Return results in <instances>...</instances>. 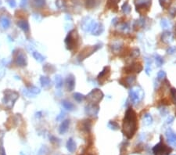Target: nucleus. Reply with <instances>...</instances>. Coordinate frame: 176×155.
Instances as JSON below:
<instances>
[{"label": "nucleus", "instance_id": "f257e3e1", "mask_svg": "<svg viewBox=\"0 0 176 155\" xmlns=\"http://www.w3.org/2000/svg\"><path fill=\"white\" fill-rule=\"evenodd\" d=\"M138 130V117L137 114L132 107L126 110L122 124V132L127 139L131 140L135 136Z\"/></svg>", "mask_w": 176, "mask_h": 155}, {"label": "nucleus", "instance_id": "f03ea898", "mask_svg": "<svg viewBox=\"0 0 176 155\" xmlns=\"http://www.w3.org/2000/svg\"><path fill=\"white\" fill-rule=\"evenodd\" d=\"M19 98V93L16 91L6 89L4 91V97L2 98V103L9 110L12 109L16 101Z\"/></svg>", "mask_w": 176, "mask_h": 155}, {"label": "nucleus", "instance_id": "7ed1b4c3", "mask_svg": "<svg viewBox=\"0 0 176 155\" xmlns=\"http://www.w3.org/2000/svg\"><path fill=\"white\" fill-rule=\"evenodd\" d=\"M79 39V35L78 34L77 30L73 29L69 33L67 34V35L65 38V45H66L67 49L70 51L74 50L78 46Z\"/></svg>", "mask_w": 176, "mask_h": 155}, {"label": "nucleus", "instance_id": "20e7f679", "mask_svg": "<svg viewBox=\"0 0 176 155\" xmlns=\"http://www.w3.org/2000/svg\"><path fill=\"white\" fill-rule=\"evenodd\" d=\"M129 97L133 103H139L144 97V92L140 86H135L129 90Z\"/></svg>", "mask_w": 176, "mask_h": 155}, {"label": "nucleus", "instance_id": "39448f33", "mask_svg": "<svg viewBox=\"0 0 176 155\" xmlns=\"http://www.w3.org/2000/svg\"><path fill=\"white\" fill-rule=\"evenodd\" d=\"M98 24L99 23L97 21L92 19L91 17H84L81 22V29L85 32H90V33H92L95 28V27L97 26Z\"/></svg>", "mask_w": 176, "mask_h": 155}, {"label": "nucleus", "instance_id": "423d86ee", "mask_svg": "<svg viewBox=\"0 0 176 155\" xmlns=\"http://www.w3.org/2000/svg\"><path fill=\"white\" fill-rule=\"evenodd\" d=\"M152 0H135L136 11L140 15H145L149 10Z\"/></svg>", "mask_w": 176, "mask_h": 155}, {"label": "nucleus", "instance_id": "0eeeda50", "mask_svg": "<svg viewBox=\"0 0 176 155\" xmlns=\"http://www.w3.org/2000/svg\"><path fill=\"white\" fill-rule=\"evenodd\" d=\"M104 97V92L99 89H94L86 96V99L89 103H99Z\"/></svg>", "mask_w": 176, "mask_h": 155}, {"label": "nucleus", "instance_id": "6e6552de", "mask_svg": "<svg viewBox=\"0 0 176 155\" xmlns=\"http://www.w3.org/2000/svg\"><path fill=\"white\" fill-rule=\"evenodd\" d=\"M100 48H101V46H100V45L86 46V47L83 49L81 51V52L79 53L78 57V60L79 61H84L85 59L90 57L92 54H93L94 52H96Z\"/></svg>", "mask_w": 176, "mask_h": 155}, {"label": "nucleus", "instance_id": "1a4fd4ad", "mask_svg": "<svg viewBox=\"0 0 176 155\" xmlns=\"http://www.w3.org/2000/svg\"><path fill=\"white\" fill-rule=\"evenodd\" d=\"M172 151V149L164 144L162 141L153 147V155H169Z\"/></svg>", "mask_w": 176, "mask_h": 155}, {"label": "nucleus", "instance_id": "9d476101", "mask_svg": "<svg viewBox=\"0 0 176 155\" xmlns=\"http://www.w3.org/2000/svg\"><path fill=\"white\" fill-rule=\"evenodd\" d=\"M85 114L89 117H96L98 116L99 111H100V106L98 103H89L85 107Z\"/></svg>", "mask_w": 176, "mask_h": 155}, {"label": "nucleus", "instance_id": "9b49d317", "mask_svg": "<svg viewBox=\"0 0 176 155\" xmlns=\"http://www.w3.org/2000/svg\"><path fill=\"white\" fill-rule=\"evenodd\" d=\"M15 64L18 67H25L27 64V56L22 51H18L14 57Z\"/></svg>", "mask_w": 176, "mask_h": 155}, {"label": "nucleus", "instance_id": "f8f14e48", "mask_svg": "<svg viewBox=\"0 0 176 155\" xmlns=\"http://www.w3.org/2000/svg\"><path fill=\"white\" fill-rule=\"evenodd\" d=\"M143 67L140 63H132L124 67V72L127 74H132L134 72L139 73L143 71Z\"/></svg>", "mask_w": 176, "mask_h": 155}, {"label": "nucleus", "instance_id": "ddd939ff", "mask_svg": "<svg viewBox=\"0 0 176 155\" xmlns=\"http://www.w3.org/2000/svg\"><path fill=\"white\" fill-rule=\"evenodd\" d=\"M135 81H136V77H135V75H130L128 76V77H124L122 78H121L118 82H119V83H120L121 86H123L124 87H125V88L129 89L134 85Z\"/></svg>", "mask_w": 176, "mask_h": 155}, {"label": "nucleus", "instance_id": "4468645a", "mask_svg": "<svg viewBox=\"0 0 176 155\" xmlns=\"http://www.w3.org/2000/svg\"><path fill=\"white\" fill-rule=\"evenodd\" d=\"M165 136L167 142L171 147L176 149V133L172 131L171 128H168L165 132Z\"/></svg>", "mask_w": 176, "mask_h": 155}, {"label": "nucleus", "instance_id": "2eb2a0df", "mask_svg": "<svg viewBox=\"0 0 176 155\" xmlns=\"http://www.w3.org/2000/svg\"><path fill=\"white\" fill-rule=\"evenodd\" d=\"M110 75V67L109 66H106L104 67V69L100 71V73L98 75L97 79L100 83H104L106 81Z\"/></svg>", "mask_w": 176, "mask_h": 155}, {"label": "nucleus", "instance_id": "dca6fc26", "mask_svg": "<svg viewBox=\"0 0 176 155\" xmlns=\"http://www.w3.org/2000/svg\"><path fill=\"white\" fill-rule=\"evenodd\" d=\"M66 88L67 90L69 91V92H71L75 89V78L73 75H69L66 78Z\"/></svg>", "mask_w": 176, "mask_h": 155}, {"label": "nucleus", "instance_id": "f3484780", "mask_svg": "<svg viewBox=\"0 0 176 155\" xmlns=\"http://www.w3.org/2000/svg\"><path fill=\"white\" fill-rule=\"evenodd\" d=\"M160 39L164 43L166 44H169L171 42H172L174 41V35L172 33L169 31H165L162 33L161 37H160Z\"/></svg>", "mask_w": 176, "mask_h": 155}, {"label": "nucleus", "instance_id": "a211bd4d", "mask_svg": "<svg viewBox=\"0 0 176 155\" xmlns=\"http://www.w3.org/2000/svg\"><path fill=\"white\" fill-rule=\"evenodd\" d=\"M41 90H40L39 88H38L36 86H31L27 87L26 89V96H28V97H31V96H36V95L39 94Z\"/></svg>", "mask_w": 176, "mask_h": 155}, {"label": "nucleus", "instance_id": "6ab92c4d", "mask_svg": "<svg viewBox=\"0 0 176 155\" xmlns=\"http://www.w3.org/2000/svg\"><path fill=\"white\" fill-rule=\"evenodd\" d=\"M17 24L24 32H25V33H27V32H29V24H28L27 21H26V20H19L17 22Z\"/></svg>", "mask_w": 176, "mask_h": 155}, {"label": "nucleus", "instance_id": "aec40b11", "mask_svg": "<svg viewBox=\"0 0 176 155\" xmlns=\"http://www.w3.org/2000/svg\"><path fill=\"white\" fill-rule=\"evenodd\" d=\"M120 1L121 0H107L106 7L108 10H112L114 12H117L118 10V2Z\"/></svg>", "mask_w": 176, "mask_h": 155}, {"label": "nucleus", "instance_id": "412c9836", "mask_svg": "<svg viewBox=\"0 0 176 155\" xmlns=\"http://www.w3.org/2000/svg\"><path fill=\"white\" fill-rule=\"evenodd\" d=\"M69 126H70V120L66 119L64 121H63L62 123L60 124V128H59V132L60 134L63 135L66 133L67 132V130L69 128Z\"/></svg>", "mask_w": 176, "mask_h": 155}, {"label": "nucleus", "instance_id": "4be33fe9", "mask_svg": "<svg viewBox=\"0 0 176 155\" xmlns=\"http://www.w3.org/2000/svg\"><path fill=\"white\" fill-rule=\"evenodd\" d=\"M123 46H124V45H123L122 42H114V43H113L111 46L112 52H114V53H115V54L120 53V52H121V50H122Z\"/></svg>", "mask_w": 176, "mask_h": 155}, {"label": "nucleus", "instance_id": "5701e85b", "mask_svg": "<svg viewBox=\"0 0 176 155\" xmlns=\"http://www.w3.org/2000/svg\"><path fill=\"white\" fill-rule=\"evenodd\" d=\"M66 147L67 149V151H68L70 153H74L77 148L76 142H75V141L72 138L68 139V140L67 142Z\"/></svg>", "mask_w": 176, "mask_h": 155}, {"label": "nucleus", "instance_id": "b1692460", "mask_svg": "<svg viewBox=\"0 0 176 155\" xmlns=\"http://www.w3.org/2000/svg\"><path fill=\"white\" fill-rule=\"evenodd\" d=\"M85 7L88 9H93L100 4V0H85Z\"/></svg>", "mask_w": 176, "mask_h": 155}, {"label": "nucleus", "instance_id": "393cba45", "mask_svg": "<svg viewBox=\"0 0 176 155\" xmlns=\"http://www.w3.org/2000/svg\"><path fill=\"white\" fill-rule=\"evenodd\" d=\"M54 83H55V86L56 89H61L62 88L63 85H64V80L61 75H56L54 78Z\"/></svg>", "mask_w": 176, "mask_h": 155}, {"label": "nucleus", "instance_id": "a878e982", "mask_svg": "<svg viewBox=\"0 0 176 155\" xmlns=\"http://www.w3.org/2000/svg\"><path fill=\"white\" fill-rule=\"evenodd\" d=\"M40 83H41L42 87L46 88V87H49L50 86V84H51V80L47 76L42 75L40 77Z\"/></svg>", "mask_w": 176, "mask_h": 155}, {"label": "nucleus", "instance_id": "bb28decb", "mask_svg": "<svg viewBox=\"0 0 176 155\" xmlns=\"http://www.w3.org/2000/svg\"><path fill=\"white\" fill-rule=\"evenodd\" d=\"M104 25H103L101 23H99L97 24V26L95 27V29L93 30V32H92V35H95V36L100 35L104 32Z\"/></svg>", "mask_w": 176, "mask_h": 155}, {"label": "nucleus", "instance_id": "cd10ccee", "mask_svg": "<svg viewBox=\"0 0 176 155\" xmlns=\"http://www.w3.org/2000/svg\"><path fill=\"white\" fill-rule=\"evenodd\" d=\"M0 23H1V25L3 28L7 29L10 26V20L8 17H2L0 19Z\"/></svg>", "mask_w": 176, "mask_h": 155}, {"label": "nucleus", "instance_id": "c85d7f7f", "mask_svg": "<svg viewBox=\"0 0 176 155\" xmlns=\"http://www.w3.org/2000/svg\"><path fill=\"white\" fill-rule=\"evenodd\" d=\"M143 124L145 125H150L152 123H153V117H152L151 114L149 113H146L144 114L143 117Z\"/></svg>", "mask_w": 176, "mask_h": 155}, {"label": "nucleus", "instance_id": "c756f323", "mask_svg": "<svg viewBox=\"0 0 176 155\" xmlns=\"http://www.w3.org/2000/svg\"><path fill=\"white\" fill-rule=\"evenodd\" d=\"M62 106L64 107V109H66L67 111H73L74 110V108H75V106H74V104H73L71 102H70V101L68 100H64L62 101Z\"/></svg>", "mask_w": 176, "mask_h": 155}, {"label": "nucleus", "instance_id": "7c9ffc66", "mask_svg": "<svg viewBox=\"0 0 176 155\" xmlns=\"http://www.w3.org/2000/svg\"><path fill=\"white\" fill-rule=\"evenodd\" d=\"M32 55H33L34 58L35 59V61H37L38 62H39V63H42V62L46 60V57H44L43 55L41 54L40 52H36V51L33 52Z\"/></svg>", "mask_w": 176, "mask_h": 155}, {"label": "nucleus", "instance_id": "2f4dec72", "mask_svg": "<svg viewBox=\"0 0 176 155\" xmlns=\"http://www.w3.org/2000/svg\"><path fill=\"white\" fill-rule=\"evenodd\" d=\"M92 127V122L90 120H85L82 122V130L85 131V132H89L91 130Z\"/></svg>", "mask_w": 176, "mask_h": 155}, {"label": "nucleus", "instance_id": "473e14b6", "mask_svg": "<svg viewBox=\"0 0 176 155\" xmlns=\"http://www.w3.org/2000/svg\"><path fill=\"white\" fill-rule=\"evenodd\" d=\"M121 10H122V12L124 14H129V13H131L132 7H131L130 5L128 3V2H125L124 4L121 6Z\"/></svg>", "mask_w": 176, "mask_h": 155}, {"label": "nucleus", "instance_id": "72a5a7b5", "mask_svg": "<svg viewBox=\"0 0 176 155\" xmlns=\"http://www.w3.org/2000/svg\"><path fill=\"white\" fill-rule=\"evenodd\" d=\"M108 128H110V129L113 130V131H117V130L119 129L120 128V126L118 124V122H114V121H110V122H108Z\"/></svg>", "mask_w": 176, "mask_h": 155}, {"label": "nucleus", "instance_id": "f704fd0d", "mask_svg": "<svg viewBox=\"0 0 176 155\" xmlns=\"http://www.w3.org/2000/svg\"><path fill=\"white\" fill-rule=\"evenodd\" d=\"M139 55H140V50H139L138 48L132 49L130 51V52H129V56H130V57H132V58L133 59L138 58V57H139Z\"/></svg>", "mask_w": 176, "mask_h": 155}, {"label": "nucleus", "instance_id": "c9c22d12", "mask_svg": "<svg viewBox=\"0 0 176 155\" xmlns=\"http://www.w3.org/2000/svg\"><path fill=\"white\" fill-rule=\"evenodd\" d=\"M32 3L36 8H41L46 5V0H32Z\"/></svg>", "mask_w": 176, "mask_h": 155}, {"label": "nucleus", "instance_id": "e433bc0d", "mask_svg": "<svg viewBox=\"0 0 176 155\" xmlns=\"http://www.w3.org/2000/svg\"><path fill=\"white\" fill-rule=\"evenodd\" d=\"M154 59H155V62L157 66H158V67H161L164 62L163 57L158 54H155L154 55Z\"/></svg>", "mask_w": 176, "mask_h": 155}, {"label": "nucleus", "instance_id": "4c0bfd02", "mask_svg": "<svg viewBox=\"0 0 176 155\" xmlns=\"http://www.w3.org/2000/svg\"><path fill=\"white\" fill-rule=\"evenodd\" d=\"M159 2L162 8L164 9V10H167L170 7L172 1L171 0H159Z\"/></svg>", "mask_w": 176, "mask_h": 155}, {"label": "nucleus", "instance_id": "58836bf2", "mask_svg": "<svg viewBox=\"0 0 176 155\" xmlns=\"http://www.w3.org/2000/svg\"><path fill=\"white\" fill-rule=\"evenodd\" d=\"M119 29L124 33H127L130 31V25L129 23H122L119 25Z\"/></svg>", "mask_w": 176, "mask_h": 155}, {"label": "nucleus", "instance_id": "ea45409f", "mask_svg": "<svg viewBox=\"0 0 176 155\" xmlns=\"http://www.w3.org/2000/svg\"><path fill=\"white\" fill-rule=\"evenodd\" d=\"M74 99H75V100L78 101V102H81L84 100L86 99V97L84 96L83 94L80 93V92H75V94H74Z\"/></svg>", "mask_w": 176, "mask_h": 155}, {"label": "nucleus", "instance_id": "a19ab883", "mask_svg": "<svg viewBox=\"0 0 176 155\" xmlns=\"http://www.w3.org/2000/svg\"><path fill=\"white\" fill-rule=\"evenodd\" d=\"M160 25H161L162 28H164V29H168V28H170L172 27L171 23L167 19H161Z\"/></svg>", "mask_w": 176, "mask_h": 155}, {"label": "nucleus", "instance_id": "79ce46f5", "mask_svg": "<svg viewBox=\"0 0 176 155\" xmlns=\"http://www.w3.org/2000/svg\"><path fill=\"white\" fill-rule=\"evenodd\" d=\"M56 6L58 9L62 10V9H64L66 7V2H65L64 0H56Z\"/></svg>", "mask_w": 176, "mask_h": 155}, {"label": "nucleus", "instance_id": "37998d69", "mask_svg": "<svg viewBox=\"0 0 176 155\" xmlns=\"http://www.w3.org/2000/svg\"><path fill=\"white\" fill-rule=\"evenodd\" d=\"M150 72H151V61L147 60L146 65V73L147 75H149Z\"/></svg>", "mask_w": 176, "mask_h": 155}, {"label": "nucleus", "instance_id": "c03bdc74", "mask_svg": "<svg viewBox=\"0 0 176 155\" xmlns=\"http://www.w3.org/2000/svg\"><path fill=\"white\" fill-rule=\"evenodd\" d=\"M167 74L164 71H160L158 73V80H164L165 79Z\"/></svg>", "mask_w": 176, "mask_h": 155}, {"label": "nucleus", "instance_id": "a18cd8bd", "mask_svg": "<svg viewBox=\"0 0 176 155\" xmlns=\"http://www.w3.org/2000/svg\"><path fill=\"white\" fill-rule=\"evenodd\" d=\"M171 96H172V100L173 103L176 105V89H171Z\"/></svg>", "mask_w": 176, "mask_h": 155}, {"label": "nucleus", "instance_id": "49530a36", "mask_svg": "<svg viewBox=\"0 0 176 155\" xmlns=\"http://www.w3.org/2000/svg\"><path fill=\"white\" fill-rule=\"evenodd\" d=\"M175 52H176V46H170V47L167 49V53L169 55L174 54Z\"/></svg>", "mask_w": 176, "mask_h": 155}, {"label": "nucleus", "instance_id": "de8ad7c7", "mask_svg": "<svg viewBox=\"0 0 176 155\" xmlns=\"http://www.w3.org/2000/svg\"><path fill=\"white\" fill-rule=\"evenodd\" d=\"M7 2H8L9 6L10 8H15L17 7V2L16 0H7Z\"/></svg>", "mask_w": 176, "mask_h": 155}, {"label": "nucleus", "instance_id": "09e8293b", "mask_svg": "<svg viewBox=\"0 0 176 155\" xmlns=\"http://www.w3.org/2000/svg\"><path fill=\"white\" fill-rule=\"evenodd\" d=\"M169 14L172 17H175L176 16V7H172L169 9Z\"/></svg>", "mask_w": 176, "mask_h": 155}, {"label": "nucleus", "instance_id": "8fccbe9b", "mask_svg": "<svg viewBox=\"0 0 176 155\" xmlns=\"http://www.w3.org/2000/svg\"><path fill=\"white\" fill-rule=\"evenodd\" d=\"M64 114H65L64 112H61V113H60L57 117H56V120H57V121H61V120H63L64 117L65 116Z\"/></svg>", "mask_w": 176, "mask_h": 155}, {"label": "nucleus", "instance_id": "3c124183", "mask_svg": "<svg viewBox=\"0 0 176 155\" xmlns=\"http://www.w3.org/2000/svg\"><path fill=\"white\" fill-rule=\"evenodd\" d=\"M0 155H6V151L2 146H0Z\"/></svg>", "mask_w": 176, "mask_h": 155}, {"label": "nucleus", "instance_id": "603ef678", "mask_svg": "<svg viewBox=\"0 0 176 155\" xmlns=\"http://www.w3.org/2000/svg\"><path fill=\"white\" fill-rule=\"evenodd\" d=\"M5 75V70L2 67H0V78H2Z\"/></svg>", "mask_w": 176, "mask_h": 155}, {"label": "nucleus", "instance_id": "864d4df0", "mask_svg": "<svg viewBox=\"0 0 176 155\" xmlns=\"http://www.w3.org/2000/svg\"><path fill=\"white\" fill-rule=\"evenodd\" d=\"M27 6V0H21V7H25Z\"/></svg>", "mask_w": 176, "mask_h": 155}, {"label": "nucleus", "instance_id": "5fc2aeb1", "mask_svg": "<svg viewBox=\"0 0 176 155\" xmlns=\"http://www.w3.org/2000/svg\"><path fill=\"white\" fill-rule=\"evenodd\" d=\"M174 121V117H169L168 118V120H167V123L168 124H171L172 122Z\"/></svg>", "mask_w": 176, "mask_h": 155}, {"label": "nucleus", "instance_id": "6e6d98bb", "mask_svg": "<svg viewBox=\"0 0 176 155\" xmlns=\"http://www.w3.org/2000/svg\"><path fill=\"white\" fill-rule=\"evenodd\" d=\"M175 35H176V24L175 26Z\"/></svg>", "mask_w": 176, "mask_h": 155}, {"label": "nucleus", "instance_id": "4d7b16f0", "mask_svg": "<svg viewBox=\"0 0 176 155\" xmlns=\"http://www.w3.org/2000/svg\"><path fill=\"white\" fill-rule=\"evenodd\" d=\"M80 155H92L91 154H80Z\"/></svg>", "mask_w": 176, "mask_h": 155}, {"label": "nucleus", "instance_id": "13d9d810", "mask_svg": "<svg viewBox=\"0 0 176 155\" xmlns=\"http://www.w3.org/2000/svg\"><path fill=\"white\" fill-rule=\"evenodd\" d=\"M175 116H176V111H175Z\"/></svg>", "mask_w": 176, "mask_h": 155}]
</instances>
